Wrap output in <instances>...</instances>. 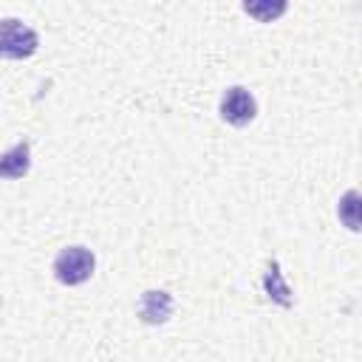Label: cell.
Instances as JSON below:
<instances>
[{"instance_id": "obj_1", "label": "cell", "mask_w": 362, "mask_h": 362, "mask_svg": "<svg viewBox=\"0 0 362 362\" xmlns=\"http://www.w3.org/2000/svg\"><path fill=\"white\" fill-rule=\"evenodd\" d=\"M96 269V257L85 246H65L54 260V277L62 286H82Z\"/></svg>"}, {"instance_id": "obj_2", "label": "cell", "mask_w": 362, "mask_h": 362, "mask_svg": "<svg viewBox=\"0 0 362 362\" xmlns=\"http://www.w3.org/2000/svg\"><path fill=\"white\" fill-rule=\"evenodd\" d=\"M40 45V37L34 28L23 25L20 20H11L6 17L3 25H0V54L6 59H25L37 51Z\"/></svg>"}, {"instance_id": "obj_3", "label": "cell", "mask_w": 362, "mask_h": 362, "mask_svg": "<svg viewBox=\"0 0 362 362\" xmlns=\"http://www.w3.org/2000/svg\"><path fill=\"white\" fill-rule=\"evenodd\" d=\"M255 116H257V102L246 88L232 85L223 90V96H221V119L223 122H229L232 127H246Z\"/></svg>"}, {"instance_id": "obj_4", "label": "cell", "mask_w": 362, "mask_h": 362, "mask_svg": "<svg viewBox=\"0 0 362 362\" xmlns=\"http://www.w3.org/2000/svg\"><path fill=\"white\" fill-rule=\"evenodd\" d=\"M136 314L147 325H161L173 314V297L167 291H161V288H150V291L141 294V300L136 305Z\"/></svg>"}, {"instance_id": "obj_5", "label": "cell", "mask_w": 362, "mask_h": 362, "mask_svg": "<svg viewBox=\"0 0 362 362\" xmlns=\"http://www.w3.org/2000/svg\"><path fill=\"white\" fill-rule=\"evenodd\" d=\"M31 150H28V141H17L11 150L3 153L0 158V175L3 178H23L28 173V164H31Z\"/></svg>"}, {"instance_id": "obj_6", "label": "cell", "mask_w": 362, "mask_h": 362, "mask_svg": "<svg viewBox=\"0 0 362 362\" xmlns=\"http://www.w3.org/2000/svg\"><path fill=\"white\" fill-rule=\"evenodd\" d=\"M337 218L345 229L351 232H362V192L356 189H348L339 204H337Z\"/></svg>"}, {"instance_id": "obj_7", "label": "cell", "mask_w": 362, "mask_h": 362, "mask_svg": "<svg viewBox=\"0 0 362 362\" xmlns=\"http://www.w3.org/2000/svg\"><path fill=\"white\" fill-rule=\"evenodd\" d=\"M263 286H266V291H269V297L274 300V303H280V305H291V291H288V286L283 283V274H280V266H277V260H272L269 263V272H266V277H263Z\"/></svg>"}, {"instance_id": "obj_8", "label": "cell", "mask_w": 362, "mask_h": 362, "mask_svg": "<svg viewBox=\"0 0 362 362\" xmlns=\"http://www.w3.org/2000/svg\"><path fill=\"white\" fill-rule=\"evenodd\" d=\"M286 3L283 0H263V3H243V11L249 14V17H255L257 23H272V20H277L280 14H286Z\"/></svg>"}]
</instances>
